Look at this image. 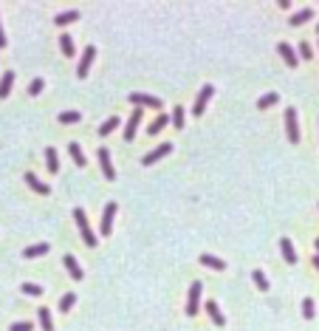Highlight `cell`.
<instances>
[{"label": "cell", "instance_id": "6da1fadb", "mask_svg": "<svg viewBox=\"0 0 319 331\" xmlns=\"http://www.w3.org/2000/svg\"><path fill=\"white\" fill-rule=\"evenodd\" d=\"M74 221H77L79 232H82V241L94 249V246H96V235H94V229H91V224H88V215H85V209H82V207L74 209Z\"/></svg>", "mask_w": 319, "mask_h": 331}, {"label": "cell", "instance_id": "7a4b0ae2", "mask_svg": "<svg viewBox=\"0 0 319 331\" xmlns=\"http://www.w3.org/2000/svg\"><path fill=\"white\" fill-rule=\"evenodd\" d=\"M201 292H204V283L201 280H195L190 286V300H187V317H195L201 309Z\"/></svg>", "mask_w": 319, "mask_h": 331}, {"label": "cell", "instance_id": "3957f363", "mask_svg": "<svg viewBox=\"0 0 319 331\" xmlns=\"http://www.w3.org/2000/svg\"><path fill=\"white\" fill-rule=\"evenodd\" d=\"M96 60V48L94 45H88L85 51H82V60H79V68H77V77L79 79H85L88 77V71H91V62Z\"/></svg>", "mask_w": 319, "mask_h": 331}, {"label": "cell", "instance_id": "277c9868", "mask_svg": "<svg viewBox=\"0 0 319 331\" xmlns=\"http://www.w3.org/2000/svg\"><path fill=\"white\" fill-rule=\"evenodd\" d=\"M285 133H288V142H300V131H297V114L294 108H285Z\"/></svg>", "mask_w": 319, "mask_h": 331}, {"label": "cell", "instance_id": "5b68a950", "mask_svg": "<svg viewBox=\"0 0 319 331\" xmlns=\"http://www.w3.org/2000/svg\"><path fill=\"white\" fill-rule=\"evenodd\" d=\"M127 99L133 102V108L144 105V108H158V111H161V99H158V96H150V94H130Z\"/></svg>", "mask_w": 319, "mask_h": 331}, {"label": "cell", "instance_id": "8992f818", "mask_svg": "<svg viewBox=\"0 0 319 331\" xmlns=\"http://www.w3.org/2000/svg\"><path fill=\"white\" fill-rule=\"evenodd\" d=\"M212 94H215V88H212V85H204V91H201L198 99H195V108H192V114H195V116L204 114V108L209 105V96H212Z\"/></svg>", "mask_w": 319, "mask_h": 331}, {"label": "cell", "instance_id": "52a82bcc", "mask_svg": "<svg viewBox=\"0 0 319 331\" xmlns=\"http://www.w3.org/2000/svg\"><path fill=\"white\" fill-rule=\"evenodd\" d=\"M138 122H141V108H136V111H133V116L127 119V128H124V142H133V139H136Z\"/></svg>", "mask_w": 319, "mask_h": 331}, {"label": "cell", "instance_id": "ba28073f", "mask_svg": "<svg viewBox=\"0 0 319 331\" xmlns=\"http://www.w3.org/2000/svg\"><path fill=\"white\" fill-rule=\"evenodd\" d=\"M170 150H173V145H170V142H164V145H158L155 150H150V153H147V156L141 159V165H155V162H158L161 156H167Z\"/></svg>", "mask_w": 319, "mask_h": 331}, {"label": "cell", "instance_id": "9c48e42d", "mask_svg": "<svg viewBox=\"0 0 319 331\" xmlns=\"http://www.w3.org/2000/svg\"><path fill=\"white\" fill-rule=\"evenodd\" d=\"M277 51H280V57L285 60V65H288V68H297L300 57H297V51H294L291 45H288V43H280V45H277Z\"/></svg>", "mask_w": 319, "mask_h": 331}, {"label": "cell", "instance_id": "30bf717a", "mask_svg": "<svg viewBox=\"0 0 319 331\" xmlns=\"http://www.w3.org/2000/svg\"><path fill=\"white\" fill-rule=\"evenodd\" d=\"M116 204H105V215H102V235H110V227H113V218H116Z\"/></svg>", "mask_w": 319, "mask_h": 331}, {"label": "cell", "instance_id": "8fae6325", "mask_svg": "<svg viewBox=\"0 0 319 331\" xmlns=\"http://www.w3.org/2000/svg\"><path fill=\"white\" fill-rule=\"evenodd\" d=\"M99 162H102L105 178H107V181H113V178H116V170H113V165H110V153H107V148H99Z\"/></svg>", "mask_w": 319, "mask_h": 331}, {"label": "cell", "instance_id": "7c38bea8", "mask_svg": "<svg viewBox=\"0 0 319 331\" xmlns=\"http://www.w3.org/2000/svg\"><path fill=\"white\" fill-rule=\"evenodd\" d=\"M26 184H28V187H31L34 192H40V195H48V192H51V187H48V184H43L34 173H26Z\"/></svg>", "mask_w": 319, "mask_h": 331}, {"label": "cell", "instance_id": "4fadbf2b", "mask_svg": "<svg viewBox=\"0 0 319 331\" xmlns=\"http://www.w3.org/2000/svg\"><path fill=\"white\" fill-rule=\"evenodd\" d=\"M62 261H65V269H68L71 278H74V280H82V266L77 263V258H74V255H65Z\"/></svg>", "mask_w": 319, "mask_h": 331}, {"label": "cell", "instance_id": "5bb4252c", "mask_svg": "<svg viewBox=\"0 0 319 331\" xmlns=\"http://www.w3.org/2000/svg\"><path fill=\"white\" fill-rule=\"evenodd\" d=\"M11 85H14V71H6L0 79V99H6L11 94Z\"/></svg>", "mask_w": 319, "mask_h": 331}, {"label": "cell", "instance_id": "9a60e30c", "mask_svg": "<svg viewBox=\"0 0 319 331\" xmlns=\"http://www.w3.org/2000/svg\"><path fill=\"white\" fill-rule=\"evenodd\" d=\"M68 153H71V159H74V165H77V167H85L88 165L85 156H82V148H79L77 142H68Z\"/></svg>", "mask_w": 319, "mask_h": 331}, {"label": "cell", "instance_id": "2e32d148", "mask_svg": "<svg viewBox=\"0 0 319 331\" xmlns=\"http://www.w3.org/2000/svg\"><path fill=\"white\" fill-rule=\"evenodd\" d=\"M207 312H209V317H212V323H215V326H226V317L220 314V309H217L215 300H209V303H207Z\"/></svg>", "mask_w": 319, "mask_h": 331}, {"label": "cell", "instance_id": "e0dca14e", "mask_svg": "<svg viewBox=\"0 0 319 331\" xmlns=\"http://www.w3.org/2000/svg\"><path fill=\"white\" fill-rule=\"evenodd\" d=\"M280 249H283L285 263H297V252H294V244L288 241V238H283V241H280Z\"/></svg>", "mask_w": 319, "mask_h": 331}, {"label": "cell", "instance_id": "ac0fdd59", "mask_svg": "<svg viewBox=\"0 0 319 331\" xmlns=\"http://www.w3.org/2000/svg\"><path fill=\"white\" fill-rule=\"evenodd\" d=\"M37 317H40V329H43V331H54V323H51V312H48L45 306H40V312H37Z\"/></svg>", "mask_w": 319, "mask_h": 331}, {"label": "cell", "instance_id": "d6986e66", "mask_svg": "<svg viewBox=\"0 0 319 331\" xmlns=\"http://www.w3.org/2000/svg\"><path fill=\"white\" fill-rule=\"evenodd\" d=\"M48 252V244H34V246H26V249H23V258H40V255H45Z\"/></svg>", "mask_w": 319, "mask_h": 331}, {"label": "cell", "instance_id": "ffe728a7", "mask_svg": "<svg viewBox=\"0 0 319 331\" xmlns=\"http://www.w3.org/2000/svg\"><path fill=\"white\" fill-rule=\"evenodd\" d=\"M201 263H204V266H209V269H226V263L220 261V258H215V255H201Z\"/></svg>", "mask_w": 319, "mask_h": 331}, {"label": "cell", "instance_id": "44dd1931", "mask_svg": "<svg viewBox=\"0 0 319 331\" xmlns=\"http://www.w3.org/2000/svg\"><path fill=\"white\" fill-rule=\"evenodd\" d=\"M45 162H48L51 173H60V159H57V150L54 148H45Z\"/></svg>", "mask_w": 319, "mask_h": 331}, {"label": "cell", "instance_id": "7402d4cb", "mask_svg": "<svg viewBox=\"0 0 319 331\" xmlns=\"http://www.w3.org/2000/svg\"><path fill=\"white\" fill-rule=\"evenodd\" d=\"M167 119H173V116H164V114H158V119H155L153 125H150V128H147V133H150V136H155V133H161L167 128Z\"/></svg>", "mask_w": 319, "mask_h": 331}, {"label": "cell", "instance_id": "603a6c76", "mask_svg": "<svg viewBox=\"0 0 319 331\" xmlns=\"http://www.w3.org/2000/svg\"><path fill=\"white\" fill-rule=\"evenodd\" d=\"M311 17H314V9H302L291 17V26H302V23H308Z\"/></svg>", "mask_w": 319, "mask_h": 331}, {"label": "cell", "instance_id": "cb8c5ba5", "mask_svg": "<svg viewBox=\"0 0 319 331\" xmlns=\"http://www.w3.org/2000/svg\"><path fill=\"white\" fill-rule=\"evenodd\" d=\"M251 280H254V286H257L260 292H268V278H266V275H263L260 269L251 272Z\"/></svg>", "mask_w": 319, "mask_h": 331}, {"label": "cell", "instance_id": "d4e9b609", "mask_svg": "<svg viewBox=\"0 0 319 331\" xmlns=\"http://www.w3.org/2000/svg\"><path fill=\"white\" fill-rule=\"evenodd\" d=\"M77 17H79V11H62V14L54 17V23H57V26H68V23H74Z\"/></svg>", "mask_w": 319, "mask_h": 331}, {"label": "cell", "instance_id": "484cf974", "mask_svg": "<svg viewBox=\"0 0 319 331\" xmlns=\"http://www.w3.org/2000/svg\"><path fill=\"white\" fill-rule=\"evenodd\" d=\"M116 128H119V119H116V116H110V119H105V122H102V128H99V136H107V133H113Z\"/></svg>", "mask_w": 319, "mask_h": 331}, {"label": "cell", "instance_id": "4316f807", "mask_svg": "<svg viewBox=\"0 0 319 331\" xmlns=\"http://www.w3.org/2000/svg\"><path fill=\"white\" fill-rule=\"evenodd\" d=\"M57 119H60V122H62V125H77V122H79V119H82V116H79V114H77V111H62V114H60V116H57Z\"/></svg>", "mask_w": 319, "mask_h": 331}, {"label": "cell", "instance_id": "83f0119b", "mask_svg": "<svg viewBox=\"0 0 319 331\" xmlns=\"http://www.w3.org/2000/svg\"><path fill=\"white\" fill-rule=\"evenodd\" d=\"M60 48H62V54H65V57H74V40H71L68 34L60 37Z\"/></svg>", "mask_w": 319, "mask_h": 331}, {"label": "cell", "instance_id": "f1b7e54d", "mask_svg": "<svg viewBox=\"0 0 319 331\" xmlns=\"http://www.w3.org/2000/svg\"><path fill=\"white\" fill-rule=\"evenodd\" d=\"M277 99H280V96H277V94H266V96H260L257 108H260V111H266V108H271V105H277Z\"/></svg>", "mask_w": 319, "mask_h": 331}, {"label": "cell", "instance_id": "f546056e", "mask_svg": "<svg viewBox=\"0 0 319 331\" xmlns=\"http://www.w3.org/2000/svg\"><path fill=\"white\" fill-rule=\"evenodd\" d=\"M184 119H187V116H184V108H181V105H175V111H173V125L178 128V131L184 128Z\"/></svg>", "mask_w": 319, "mask_h": 331}, {"label": "cell", "instance_id": "4dcf8cb0", "mask_svg": "<svg viewBox=\"0 0 319 331\" xmlns=\"http://www.w3.org/2000/svg\"><path fill=\"white\" fill-rule=\"evenodd\" d=\"M302 317H305V320H314V300H311V297L302 300Z\"/></svg>", "mask_w": 319, "mask_h": 331}, {"label": "cell", "instance_id": "1f68e13d", "mask_svg": "<svg viewBox=\"0 0 319 331\" xmlns=\"http://www.w3.org/2000/svg\"><path fill=\"white\" fill-rule=\"evenodd\" d=\"M23 295H31V297H40V295H43V289L37 286V283H23Z\"/></svg>", "mask_w": 319, "mask_h": 331}, {"label": "cell", "instance_id": "d6a6232c", "mask_svg": "<svg viewBox=\"0 0 319 331\" xmlns=\"http://www.w3.org/2000/svg\"><path fill=\"white\" fill-rule=\"evenodd\" d=\"M74 303H77V297H74V295H62L60 309H62V312H71V309H74Z\"/></svg>", "mask_w": 319, "mask_h": 331}, {"label": "cell", "instance_id": "836d02e7", "mask_svg": "<svg viewBox=\"0 0 319 331\" xmlns=\"http://www.w3.org/2000/svg\"><path fill=\"white\" fill-rule=\"evenodd\" d=\"M300 57H302V60H311V57H314V51H311L308 43H300Z\"/></svg>", "mask_w": 319, "mask_h": 331}, {"label": "cell", "instance_id": "e575fe53", "mask_svg": "<svg viewBox=\"0 0 319 331\" xmlns=\"http://www.w3.org/2000/svg\"><path fill=\"white\" fill-rule=\"evenodd\" d=\"M40 91H43V79H34V82L28 85V94H31V96H37Z\"/></svg>", "mask_w": 319, "mask_h": 331}, {"label": "cell", "instance_id": "d590c367", "mask_svg": "<svg viewBox=\"0 0 319 331\" xmlns=\"http://www.w3.org/2000/svg\"><path fill=\"white\" fill-rule=\"evenodd\" d=\"M9 331H31V323H14Z\"/></svg>", "mask_w": 319, "mask_h": 331}, {"label": "cell", "instance_id": "8d00e7d4", "mask_svg": "<svg viewBox=\"0 0 319 331\" xmlns=\"http://www.w3.org/2000/svg\"><path fill=\"white\" fill-rule=\"evenodd\" d=\"M0 48H6V34H3V28H0Z\"/></svg>", "mask_w": 319, "mask_h": 331}, {"label": "cell", "instance_id": "74e56055", "mask_svg": "<svg viewBox=\"0 0 319 331\" xmlns=\"http://www.w3.org/2000/svg\"><path fill=\"white\" fill-rule=\"evenodd\" d=\"M314 266H317V272H319V255H314Z\"/></svg>", "mask_w": 319, "mask_h": 331}, {"label": "cell", "instance_id": "f35d334b", "mask_svg": "<svg viewBox=\"0 0 319 331\" xmlns=\"http://www.w3.org/2000/svg\"><path fill=\"white\" fill-rule=\"evenodd\" d=\"M317 252H319V238H317Z\"/></svg>", "mask_w": 319, "mask_h": 331}]
</instances>
